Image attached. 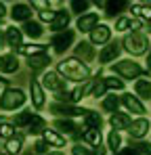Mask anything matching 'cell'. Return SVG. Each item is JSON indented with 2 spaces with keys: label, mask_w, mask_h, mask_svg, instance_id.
I'll list each match as a JSON object with an SVG mask.
<instances>
[{
  "label": "cell",
  "mask_w": 151,
  "mask_h": 155,
  "mask_svg": "<svg viewBox=\"0 0 151 155\" xmlns=\"http://www.w3.org/2000/svg\"><path fill=\"white\" fill-rule=\"evenodd\" d=\"M6 42H8V46H19L21 48V31L19 29H6Z\"/></svg>",
  "instance_id": "obj_29"
},
{
  "label": "cell",
  "mask_w": 151,
  "mask_h": 155,
  "mask_svg": "<svg viewBox=\"0 0 151 155\" xmlns=\"http://www.w3.org/2000/svg\"><path fill=\"white\" fill-rule=\"evenodd\" d=\"M88 6H90V2H86V0H74L72 2V11L82 13V15H84V11H88Z\"/></svg>",
  "instance_id": "obj_40"
},
{
  "label": "cell",
  "mask_w": 151,
  "mask_h": 155,
  "mask_svg": "<svg viewBox=\"0 0 151 155\" xmlns=\"http://www.w3.org/2000/svg\"><path fill=\"white\" fill-rule=\"evenodd\" d=\"M4 155H11V153H4Z\"/></svg>",
  "instance_id": "obj_49"
},
{
  "label": "cell",
  "mask_w": 151,
  "mask_h": 155,
  "mask_svg": "<svg viewBox=\"0 0 151 155\" xmlns=\"http://www.w3.org/2000/svg\"><path fill=\"white\" fill-rule=\"evenodd\" d=\"M32 117H34V113H32V111H21V113L15 117V126H29Z\"/></svg>",
  "instance_id": "obj_35"
},
{
  "label": "cell",
  "mask_w": 151,
  "mask_h": 155,
  "mask_svg": "<svg viewBox=\"0 0 151 155\" xmlns=\"http://www.w3.org/2000/svg\"><path fill=\"white\" fill-rule=\"evenodd\" d=\"M145 29H147V34H151V21L147 23V27H145Z\"/></svg>",
  "instance_id": "obj_46"
},
{
  "label": "cell",
  "mask_w": 151,
  "mask_h": 155,
  "mask_svg": "<svg viewBox=\"0 0 151 155\" xmlns=\"http://www.w3.org/2000/svg\"><path fill=\"white\" fill-rule=\"evenodd\" d=\"M29 90H32V101H34V105H36V107H42V105H44V92H42V86H40L36 80H32Z\"/></svg>",
  "instance_id": "obj_19"
},
{
  "label": "cell",
  "mask_w": 151,
  "mask_h": 155,
  "mask_svg": "<svg viewBox=\"0 0 151 155\" xmlns=\"http://www.w3.org/2000/svg\"><path fill=\"white\" fill-rule=\"evenodd\" d=\"M105 90H107V86L103 84V80H99V82H95V84L90 86V97L99 99V97H103V94H105Z\"/></svg>",
  "instance_id": "obj_36"
},
{
  "label": "cell",
  "mask_w": 151,
  "mask_h": 155,
  "mask_svg": "<svg viewBox=\"0 0 151 155\" xmlns=\"http://www.w3.org/2000/svg\"><path fill=\"white\" fill-rule=\"evenodd\" d=\"M11 15H13V19H15V21H25V23H27V21H29V17H32V8H29L27 4H15Z\"/></svg>",
  "instance_id": "obj_18"
},
{
  "label": "cell",
  "mask_w": 151,
  "mask_h": 155,
  "mask_svg": "<svg viewBox=\"0 0 151 155\" xmlns=\"http://www.w3.org/2000/svg\"><path fill=\"white\" fill-rule=\"evenodd\" d=\"M122 46L126 48V52H130L132 57H141V54H147L149 52V38L143 34V31H132V34H126L124 40H122Z\"/></svg>",
  "instance_id": "obj_2"
},
{
  "label": "cell",
  "mask_w": 151,
  "mask_h": 155,
  "mask_svg": "<svg viewBox=\"0 0 151 155\" xmlns=\"http://www.w3.org/2000/svg\"><path fill=\"white\" fill-rule=\"evenodd\" d=\"M21 136H15V138H8V143H6V151L13 155V153H17L19 149H21Z\"/></svg>",
  "instance_id": "obj_38"
},
{
  "label": "cell",
  "mask_w": 151,
  "mask_h": 155,
  "mask_svg": "<svg viewBox=\"0 0 151 155\" xmlns=\"http://www.w3.org/2000/svg\"><path fill=\"white\" fill-rule=\"evenodd\" d=\"M34 149H36V153H46V143L44 140H38L34 145Z\"/></svg>",
  "instance_id": "obj_42"
},
{
  "label": "cell",
  "mask_w": 151,
  "mask_h": 155,
  "mask_svg": "<svg viewBox=\"0 0 151 155\" xmlns=\"http://www.w3.org/2000/svg\"><path fill=\"white\" fill-rule=\"evenodd\" d=\"M34 6H38V8H44V11H49L46 6H49V2H34Z\"/></svg>",
  "instance_id": "obj_44"
},
{
  "label": "cell",
  "mask_w": 151,
  "mask_h": 155,
  "mask_svg": "<svg viewBox=\"0 0 151 155\" xmlns=\"http://www.w3.org/2000/svg\"><path fill=\"white\" fill-rule=\"evenodd\" d=\"M27 128H29V132H32V134H40V132H44V130H46V122H44L42 117H38V115H34Z\"/></svg>",
  "instance_id": "obj_28"
},
{
  "label": "cell",
  "mask_w": 151,
  "mask_h": 155,
  "mask_svg": "<svg viewBox=\"0 0 151 155\" xmlns=\"http://www.w3.org/2000/svg\"><path fill=\"white\" fill-rule=\"evenodd\" d=\"M17 67H19V63H17L15 57H11V54L0 57V71H4V74H13V71H17Z\"/></svg>",
  "instance_id": "obj_20"
},
{
  "label": "cell",
  "mask_w": 151,
  "mask_h": 155,
  "mask_svg": "<svg viewBox=\"0 0 151 155\" xmlns=\"http://www.w3.org/2000/svg\"><path fill=\"white\" fill-rule=\"evenodd\" d=\"M132 25H134V21L130 17H120L116 21V31H126V29H130Z\"/></svg>",
  "instance_id": "obj_37"
},
{
  "label": "cell",
  "mask_w": 151,
  "mask_h": 155,
  "mask_svg": "<svg viewBox=\"0 0 151 155\" xmlns=\"http://www.w3.org/2000/svg\"><path fill=\"white\" fill-rule=\"evenodd\" d=\"M0 138H13V126L4 120H0Z\"/></svg>",
  "instance_id": "obj_39"
},
{
  "label": "cell",
  "mask_w": 151,
  "mask_h": 155,
  "mask_svg": "<svg viewBox=\"0 0 151 155\" xmlns=\"http://www.w3.org/2000/svg\"><path fill=\"white\" fill-rule=\"evenodd\" d=\"M69 13H65V11H59L57 15H55V19H52V23H50V29H55L57 34L59 31H65V27L69 25Z\"/></svg>",
  "instance_id": "obj_16"
},
{
  "label": "cell",
  "mask_w": 151,
  "mask_h": 155,
  "mask_svg": "<svg viewBox=\"0 0 151 155\" xmlns=\"http://www.w3.org/2000/svg\"><path fill=\"white\" fill-rule=\"evenodd\" d=\"M109 124H111V128L116 130V132H120V130H128V128H130V124H132V117H130L128 113H120V111H116V113L109 117Z\"/></svg>",
  "instance_id": "obj_11"
},
{
  "label": "cell",
  "mask_w": 151,
  "mask_h": 155,
  "mask_svg": "<svg viewBox=\"0 0 151 155\" xmlns=\"http://www.w3.org/2000/svg\"><path fill=\"white\" fill-rule=\"evenodd\" d=\"M74 42V31L72 29H65V31H59L52 36V46L57 52H65Z\"/></svg>",
  "instance_id": "obj_6"
},
{
  "label": "cell",
  "mask_w": 151,
  "mask_h": 155,
  "mask_svg": "<svg viewBox=\"0 0 151 155\" xmlns=\"http://www.w3.org/2000/svg\"><path fill=\"white\" fill-rule=\"evenodd\" d=\"M111 71L118 74V76H122V78H126V80H134V78H141L145 74V69H143L136 61H132V59H122V61L113 63V65H111Z\"/></svg>",
  "instance_id": "obj_3"
},
{
  "label": "cell",
  "mask_w": 151,
  "mask_h": 155,
  "mask_svg": "<svg viewBox=\"0 0 151 155\" xmlns=\"http://www.w3.org/2000/svg\"><path fill=\"white\" fill-rule=\"evenodd\" d=\"M42 80H44V86H46L49 90H52V92H57V94H61L63 88H65V80H61L59 74H55V71H49Z\"/></svg>",
  "instance_id": "obj_12"
},
{
  "label": "cell",
  "mask_w": 151,
  "mask_h": 155,
  "mask_svg": "<svg viewBox=\"0 0 151 155\" xmlns=\"http://www.w3.org/2000/svg\"><path fill=\"white\" fill-rule=\"evenodd\" d=\"M21 54H27V57H36V54H46V46L42 44H29V46H21L19 48Z\"/></svg>",
  "instance_id": "obj_26"
},
{
  "label": "cell",
  "mask_w": 151,
  "mask_h": 155,
  "mask_svg": "<svg viewBox=\"0 0 151 155\" xmlns=\"http://www.w3.org/2000/svg\"><path fill=\"white\" fill-rule=\"evenodd\" d=\"M50 111H52V113H61V115H65V117H76V115L86 113V111H84V109H80V107L65 105V103H55L52 107H50Z\"/></svg>",
  "instance_id": "obj_13"
},
{
  "label": "cell",
  "mask_w": 151,
  "mask_h": 155,
  "mask_svg": "<svg viewBox=\"0 0 151 155\" xmlns=\"http://www.w3.org/2000/svg\"><path fill=\"white\" fill-rule=\"evenodd\" d=\"M23 103H25V94H23V90H19V88L4 90V94L0 99V107L2 109H15V107H21Z\"/></svg>",
  "instance_id": "obj_4"
},
{
  "label": "cell",
  "mask_w": 151,
  "mask_h": 155,
  "mask_svg": "<svg viewBox=\"0 0 151 155\" xmlns=\"http://www.w3.org/2000/svg\"><path fill=\"white\" fill-rule=\"evenodd\" d=\"M126 6H128L126 2H107V4H105V8H107V15H109V17H116L120 11H124Z\"/></svg>",
  "instance_id": "obj_33"
},
{
  "label": "cell",
  "mask_w": 151,
  "mask_h": 155,
  "mask_svg": "<svg viewBox=\"0 0 151 155\" xmlns=\"http://www.w3.org/2000/svg\"><path fill=\"white\" fill-rule=\"evenodd\" d=\"M122 103H124V107L130 111V113H136L139 117H143V113H145V105L141 103L139 97H132L130 92H126L124 97H122Z\"/></svg>",
  "instance_id": "obj_9"
},
{
  "label": "cell",
  "mask_w": 151,
  "mask_h": 155,
  "mask_svg": "<svg viewBox=\"0 0 151 155\" xmlns=\"http://www.w3.org/2000/svg\"><path fill=\"white\" fill-rule=\"evenodd\" d=\"M49 155H63V153H49Z\"/></svg>",
  "instance_id": "obj_47"
},
{
  "label": "cell",
  "mask_w": 151,
  "mask_h": 155,
  "mask_svg": "<svg viewBox=\"0 0 151 155\" xmlns=\"http://www.w3.org/2000/svg\"><path fill=\"white\" fill-rule=\"evenodd\" d=\"M103 84L107 86V90H124V82L118 80V78H113V76L103 78Z\"/></svg>",
  "instance_id": "obj_32"
},
{
  "label": "cell",
  "mask_w": 151,
  "mask_h": 155,
  "mask_svg": "<svg viewBox=\"0 0 151 155\" xmlns=\"http://www.w3.org/2000/svg\"><path fill=\"white\" fill-rule=\"evenodd\" d=\"M55 128L59 130V132H63V134H76V130H78L72 120H57Z\"/></svg>",
  "instance_id": "obj_25"
},
{
  "label": "cell",
  "mask_w": 151,
  "mask_h": 155,
  "mask_svg": "<svg viewBox=\"0 0 151 155\" xmlns=\"http://www.w3.org/2000/svg\"><path fill=\"white\" fill-rule=\"evenodd\" d=\"M44 143L55 145V147H63V145H65V138H63V136H59L55 130H44Z\"/></svg>",
  "instance_id": "obj_24"
},
{
  "label": "cell",
  "mask_w": 151,
  "mask_h": 155,
  "mask_svg": "<svg viewBox=\"0 0 151 155\" xmlns=\"http://www.w3.org/2000/svg\"><path fill=\"white\" fill-rule=\"evenodd\" d=\"M134 92H136V97H139V99L149 101V99H151V82L147 80V78L136 80V82H134Z\"/></svg>",
  "instance_id": "obj_15"
},
{
  "label": "cell",
  "mask_w": 151,
  "mask_h": 155,
  "mask_svg": "<svg viewBox=\"0 0 151 155\" xmlns=\"http://www.w3.org/2000/svg\"><path fill=\"white\" fill-rule=\"evenodd\" d=\"M72 153H74V155H103V149H101V147H97L95 151H90L88 147H82V145H76L74 149H72Z\"/></svg>",
  "instance_id": "obj_34"
},
{
  "label": "cell",
  "mask_w": 151,
  "mask_h": 155,
  "mask_svg": "<svg viewBox=\"0 0 151 155\" xmlns=\"http://www.w3.org/2000/svg\"><path fill=\"white\" fill-rule=\"evenodd\" d=\"M118 54H120V44L111 42V44L103 46V51L99 52V63H111V61L118 59Z\"/></svg>",
  "instance_id": "obj_14"
},
{
  "label": "cell",
  "mask_w": 151,
  "mask_h": 155,
  "mask_svg": "<svg viewBox=\"0 0 151 155\" xmlns=\"http://www.w3.org/2000/svg\"><path fill=\"white\" fill-rule=\"evenodd\" d=\"M149 130H151V122L147 117H136V120H132V124L128 128V134H130V138L141 140V138H145L149 134Z\"/></svg>",
  "instance_id": "obj_5"
},
{
  "label": "cell",
  "mask_w": 151,
  "mask_h": 155,
  "mask_svg": "<svg viewBox=\"0 0 151 155\" xmlns=\"http://www.w3.org/2000/svg\"><path fill=\"white\" fill-rule=\"evenodd\" d=\"M107 147H109L111 151H116V153L122 151V136H120V132H116V130L109 132V136H107Z\"/></svg>",
  "instance_id": "obj_23"
},
{
  "label": "cell",
  "mask_w": 151,
  "mask_h": 155,
  "mask_svg": "<svg viewBox=\"0 0 151 155\" xmlns=\"http://www.w3.org/2000/svg\"><path fill=\"white\" fill-rule=\"evenodd\" d=\"M84 126H86V130H101L103 117H101L97 111H86L84 113Z\"/></svg>",
  "instance_id": "obj_17"
},
{
  "label": "cell",
  "mask_w": 151,
  "mask_h": 155,
  "mask_svg": "<svg viewBox=\"0 0 151 155\" xmlns=\"http://www.w3.org/2000/svg\"><path fill=\"white\" fill-rule=\"evenodd\" d=\"M46 63H50L49 54H36V57H29V67H32V69H42Z\"/></svg>",
  "instance_id": "obj_30"
},
{
  "label": "cell",
  "mask_w": 151,
  "mask_h": 155,
  "mask_svg": "<svg viewBox=\"0 0 151 155\" xmlns=\"http://www.w3.org/2000/svg\"><path fill=\"white\" fill-rule=\"evenodd\" d=\"M130 13H132V17H136L143 23H149L151 21V4H147V2H134V4H130Z\"/></svg>",
  "instance_id": "obj_7"
},
{
  "label": "cell",
  "mask_w": 151,
  "mask_h": 155,
  "mask_svg": "<svg viewBox=\"0 0 151 155\" xmlns=\"http://www.w3.org/2000/svg\"><path fill=\"white\" fill-rule=\"evenodd\" d=\"M82 140L84 143H88L90 147H101V130H86L84 134H82Z\"/></svg>",
  "instance_id": "obj_22"
},
{
  "label": "cell",
  "mask_w": 151,
  "mask_h": 155,
  "mask_svg": "<svg viewBox=\"0 0 151 155\" xmlns=\"http://www.w3.org/2000/svg\"><path fill=\"white\" fill-rule=\"evenodd\" d=\"M4 13H6V11H4V4H2V2H0V19H2V17H4Z\"/></svg>",
  "instance_id": "obj_45"
},
{
  "label": "cell",
  "mask_w": 151,
  "mask_h": 155,
  "mask_svg": "<svg viewBox=\"0 0 151 155\" xmlns=\"http://www.w3.org/2000/svg\"><path fill=\"white\" fill-rule=\"evenodd\" d=\"M55 15H57V13H52V11H42V13H40V19H42V21H49V23H52Z\"/></svg>",
  "instance_id": "obj_41"
},
{
  "label": "cell",
  "mask_w": 151,
  "mask_h": 155,
  "mask_svg": "<svg viewBox=\"0 0 151 155\" xmlns=\"http://www.w3.org/2000/svg\"><path fill=\"white\" fill-rule=\"evenodd\" d=\"M147 74H151V46H149V52H147Z\"/></svg>",
  "instance_id": "obj_43"
},
{
  "label": "cell",
  "mask_w": 151,
  "mask_h": 155,
  "mask_svg": "<svg viewBox=\"0 0 151 155\" xmlns=\"http://www.w3.org/2000/svg\"><path fill=\"white\" fill-rule=\"evenodd\" d=\"M92 57H95V52H92V46H90V42H80V44L76 46V59L90 61Z\"/></svg>",
  "instance_id": "obj_21"
},
{
  "label": "cell",
  "mask_w": 151,
  "mask_h": 155,
  "mask_svg": "<svg viewBox=\"0 0 151 155\" xmlns=\"http://www.w3.org/2000/svg\"><path fill=\"white\" fill-rule=\"evenodd\" d=\"M23 29H25V34H27L29 38H40V36H42V25H40L38 21H27L23 25Z\"/></svg>",
  "instance_id": "obj_27"
},
{
  "label": "cell",
  "mask_w": 151,
  "mask_h": 155,
  "mask_svg": "<svg viewBox=\"0 0 151 155\" xmlns=\"http://www.w3.org/2000/svg\"><path fill=\"white\" fill-rule=\"evenodd\" d=\"M25 155H34V153H32V151H29V153H25Z\"/></svg>",
  "instance_id": "obj_48"
},
{
  "label": "cell",
  "mask_w": 151,
  "mask_h": 155,
  "mask_svg": "<svg viewBox=\"0 0 151 155\" xmlns=\"http://www.w3.org/2000/svg\"><path fill=\"white\" fill-rule=\"evenodd\" d=\"M109 38H111V27L109 25L99 23V25L90 31V44H107Z\"/></svg>",
  "instance_id": "obj_8"
},
{
  "label": "cell",
  "mask_w": 151,
  "mask_h": 155,
  "mask_svg": "<svg viewBox=\"0 0 151 155\" xmlns=\"http://www.w3.org/2000/svg\"><path fill=\"white\" fill-rule=\"evenodd\" d=\"M118 105H120V99L116 97V94H111V97H107V99H103V103L101 107L105 109V111H111V115L118 111Z\"/></svg>",
  "instance_id": "obj_31"
},
{
  "label": "cell",
  "mask_w": 151,
  "mask_h": 155,
  "mask_svg": "<svg viewBox=\"0 0 151 155\" xmlns=\"http://www.w3.org/2000/svg\"><path fill=\"white\" fill-rule=\"evenodd\" d=\"M78 29L80 31H92L95 27L99 25V15L97 13H84V15H80V19H78Z\"/></svg>",
  "instance_id": "obj_10"
},
{
  "label": "cell",
  "mask_w": 151,
  "mask_h": 155,
  "mask_svg": "<svg viewBox=\"0 0 151 155\" xmlns=\"http://www.w3.org/2000/svg\"><path fill=\"white\" fill-rule=\"evenodd\" d=\"M59 74L65 76L67 80H74V82H86L90 76V69L84 61L72 57V59H63L59 63Z\"/></svg>",
  "instance_id": "obj_1"
}]
</instances>
